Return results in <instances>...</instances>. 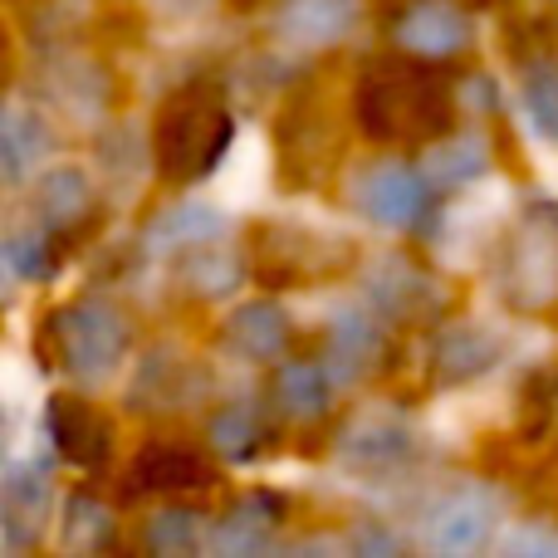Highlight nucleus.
<instances>
[{"instance_id":"1","label":"nucleus","mask_w":558,"mask_h":558,"mask_svg":"<svg viewBox=\"0 0 558 558\" xmlns=\"http://www.w3.org/2000/svg\"><path fill=\"white\" fill-rule=\"evenodd\" d=\"M500 524V495L485 485L451 490L426 520V549L432 554H475L485 549L490 530Z\"/></svg>"},{"instance_id":"2","label":"nucleus","mask_w":558,"mask_h":558,"mask_svg":"<svg viewBox=\"0 0 558 558\" xmlns=\"http://www.w3.org/2000/svg\"><path fill=\"white\" fill-rule=\"evenodd\" d=\"M353 196L377 226H387V231H407L426 206V182L402 162H377L353 182Z\"/></svg>"},{"instance_id":"3","label":"nucleus","mask_w":558,"mask_h":558,"mask_svg":"<svg viewBox=\"0 0 558 558\" xmlns=\"http://www.w3.org/2000/svg\"><path fill=\"white\" fill-rule=\"evenodd\" d=\"M128 328L113 308L104 304H84L64 318V348H69V367H78L84 377H104L113 373V363L123 357Z\"/></svg>"},{"instance_id":"4","label":"nucleus","mask_w":558,"mask_h":558,"mask_svg":"<svg viewBox=\"0 0 558 558\" xmlns=\"http://www.w3.org/2000/svg\"><path fill=\"white\" fill-rule=\"evenodd\" d=\"M357 0H284L275 15V35L294 49H328L353 29Z\"/></svg>"},{"instance_id":"5","label":"nucleus","mask_w":558,"mask_h":558,"mask_svg":"<svg viewBox=\"0 0 558 558\" xmlns=\"http://www.w3.org/2000/svg\"><path fill=\"white\" fill-rule=\"evenodd\" d=\"M226 137V118L221 108L206 104H182L177 113H167V133H162V153L172 162V172H192V167L211 162L216 147Z\"/></svg>"},{"instance_id":"6","label":"nucleus","mask_w":558,"mask_h":558,"mask_svg":"<svg viewBox=\"0 0 558 558\" xmlns=\"http://www.w3.org/2000/svg\"><path fill=\"white\" fill-rule=\"evenodd\" d=\"M465 35H471V25H465V15L451 5V0H422V5H412L407 10V20L397 25L402 49L426 54V59L456 54V49L465 45Z\"/></svg>"},{"instance_id":"7","label":"nucleus","mask_w":558,"mask_h":558,"mask_svg":"<svg viewBox=\"0 0 558 558\" xmlns=\"http://www.w3.org/2000/svg\"><path fill=\"white\" fill-rule=\"evenodd\" d=\"M377 353H383V328L367 314L348 308V314H338L333 324H328V367L324 373L333 377V383H353Z\"/></svg>"},{"instance_id":"8","label":"nucleus","mask_w":558,"mask_h":558,"mask_svg":"<svg viewBox=\"0 0 558 558\" xmlns=\"http://www.w3.org/2000/svg\"><path fill=\"white\" fill-rule=\"evenodd\" d=\"M490 167V147L481 133H456L426 153V182L436 186H471Z\"/></svg>"},{"instance_id":"9","label":"nucleus","mask_w":558,"mask_h":558,"mask_svg":"<svg viewBox=\"0 0 558 558\" xmlns=\"http://www.w3.org/2000/svg\"><path fill=\"white\" fill-rule=\"evenodd\" d=\"M407 446H412V436H407L402 422H392V416H363V422L353 426V432L343 436V451L357 456L363 465H387V461H402Z\"/></svg>"},{"instance_id":"10","label":"nucleus","mask_w":558,"mask_h":558,"mask_svg":"<svg viewBox=\"0 0 558 558\" xmlns=\"http://www.w3.org/2000/svg\"><path fill=\"white\" fill-rule=\"evenodd\" d=\"M514 294L524 304H544V299L558 289V251L549 245V235H530L514 255Z\"/></svg>"},{"instance_id":"11","label":"nucleus","mask_w":558,"mask_h":558,"mask_svg":"<svg viewBox=\"0 0 558 558\" xmlns=\"http://www.w3.org/2000/svg\"><path fill=\"white\" fill-rule=\"evenodd\" d=\"M226 231V216L211 211V206H172V211L162 216V221L153 226V241L157 251H172V245H202V241H216V235Z\"/></svg>"},{"instance_id":"12","label":"nucleus","mask_w":558,"mask_h":558,"mask_svg":"<svg viewBox=\"0 0 558 558\" xmlns=\"http://www.w3.org/2000/svg\"><path fill=\"white\" fill-rule=\"evenodd\" d=\"M231 343L241 348L245 357H275L284 348V314L275 304H251L235 314L231 324Z\"/></svg>"},{"instance_id":"13","label":"nucleus","mask_w":558,"mask_h":558,"mask_svg":"<svg viewBox=\"0 0 558 558\" xmlns=\"http://www.w3.org/2000/svg\"><path fill=\"white\" fill-rule=\"evenodd\" d=\"M35 118H25V113H0V177H20V172H29V162H35L39 153H45V133H35Z\"/></svg>"},{"instance_id":"14","label":"nucleus","mask_w":558,"mask_h":558,"mask_svg":"<svg viewBox=\"0 0 558 558\" xmlns=\"http://www.w3.org/2000/svg\"><path fill=\"white\" fill-rule=\"evenodd\" d=\"M279 402L294 416H318L328 402V373L314 363H289L279 373Z\"/></svg>"},{"instance_id":"15","label":"nucleus","mask_w":558,"mask_h":558,"mask_svg":"<svg viewBox=\"0 0 558 558\" xmlns=\"http://www.w3.org/2000/svg\"><path fill=\"white\" fill-rule=\"evenodd\" d=\"M524 113H530V123L549 143H558V69L554 64H534L524 74Z\"/></svg>"},{"instance_id":"16","label":"nucleus","mask_w":558,"mask_h":558,"mask_svg":"<svg viewBox=\"0 0 558 558\" xmlns=\"http://www.w3.org/2000/svg\"><path fill=\"white\" fill-rule=\"evenodd\" d=\"M490 363V338L481 333V328H451V333L441 338V367L451 377H465V373H481V367Z\"/></svg>"},{"instance_id":"17","label":"nucleus","mask_w":558,"mask_h":558,"mask_svg":"<svg viewBox=\"0 0 558 558\" xmlns=\"http://www.w3.org/2000/svg\"><path fill=\"white\" fill-rule=\"evenodd\" d=\"M192 279L202 294H226V289L241 279V260H235L226 245L202 241V251H196V260H192Z\"/></svg>"},{"instance_id":"18","label":"nucleus","mask_w":558,"mask_h":558,"mask_svg":"<svg viewBox=\"0 0 558 558\" xmlns=\"http://www.w3.org/2000/svg\"><path fill=\"white\" fill-rule=\"evenodd\" d=\"M45 211L54 216V221H69V216H78L88 206V182L74 172V167H59V172L45 177Z\"/></svg>"},{"instance_id":"19","label":"nucleus","mask_w":558,"mask_h":558,"mask_svg":"<svg viewBox=\"0 0 558 558\" xmlns=\"http://www.w3.org/2000/svg\"><path fill=\"white\" fill-rule=\"evenodd\" d=\"M216 446H221L226 456H245L255 446V416L245 412V407H231L226 416H216Z\"/></svg>"},{"instance_id":"20","label":"nucleus","mask_w":558,"mask_h":558,"mask_svg":"<svg viewBox=\"0 0 558 558\" xmlns=\"http://www.w3.org/2000/svg\"><path fill=\"white\" fill-rule=\"evenodd\" d=\"M153 544H157V549H192V544H196L192 514H162V520H157V530H153Z\"/></svg>"},{"instance_id":"21","label":"nucleus","mask_w":558,"mask_h":558,"mask_svg":"<svg viewBox=\"0 0 558 558\" xmlns=\"http://www.w3.org/2000/svg\"><path fill=\"white\" fill-rule=\"evenodd\" d=\"M505 549L510 554H520V549H544V554H558V534H549V530H514L510 539H505Z\"/></svg>"},{"instance_id":"22","label":"nucleus","mask_w":558,"mask_h":558,"mask_svg":"<svg viewBox=\"0 0 558 558\" xmlns=\"http://www.w3.org/2000/svg\"><path fill=\"white\" fill-rule=\"evenodd\" d=\"M162 10H172V15H196V10L206 5V0H157Z\"/></svg>"}]
</instances>
